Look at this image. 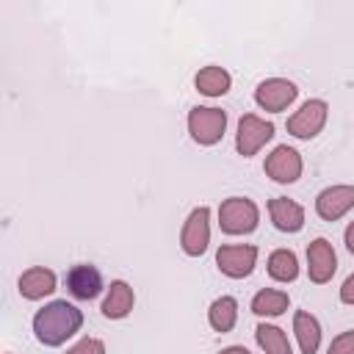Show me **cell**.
<instances>
[{"label": "cell", "instance_id": "cell-1", "mask_svg": "<svg viewBox=\"0 0 354 354\" xmlns=\"http://www.w3.org/2000/svg\"><path fill=\"white\" fill-rule=\"evenodd\" d=\"M83 324V313L69 304L66 299H58V301H50L44 304L36 318H33V332L39 337V343L44 346H61L64 340H69Z\"/></svg>", "mask_w": 354, "mask_h": 354}, {"label": "cell", "instance_id": "cell-2", "mask_svg": "<svg viewBox=\"0 0 354 354\" xmlns=\"http://www.w3.org/2000/svg\"><path fill=\"white\" fill-rule=\"evenodd\" d=\"M257 205L252 199H243V196H232V199H224L221 207H218V224L227 235H246L257 227Z\"/></svg>", "mask_w": 354, "mask_h": 354}, {"label": "cell", "instance_id": "cell-3", "mask_svg": "<svg viewBox=\"0 0 354 354\" xmlns=\"http://www.w3.org/2000/svg\"><path fill=\"white\" fill-rule=\"evenodd\" d=\"M224 127H227V113L218 108H194L188 113V130L196 144L205 147L216 144L224 136Z\"/></svg>", "mask_w": 354, "mask_h": 354}, {"label": "cell", "instance_id": "cell-4", "mask_svg": "<svg viewBox=\"0 0 354 354\" xmlns=\"http://www.w3.org/2000/svg\"><path fill=\"white\" fill-rule=\"evenodd\" d=\"M274 136V124L254 116V113H243L241 122H238V138H235V147L243 158H252L266 141H271Z\"/></svg>", "mask_w": 354, "mask_h": 354}, {"label": "cell", "instance_id": "cell-5", "mask_svg": "<svg viewBox=\"0 0 354 354\" xmlns=\"http://www.w3.org/2000/svg\"><path fill=\"white\" fill-rule=\"evenodd\" d=\"M326 122V102L324 100H307L290 119H288V133L296 138H313L321 133Z\"/></svg>", "mask_w": 354, "mask_h": 354}, {"label": "cell", "instance_id": "cell-6", "mask_svg": "<svg viewBox=\"0 0 354 354\" xmlns=\"http://www.w3.org/2000/svg\"><path fill=\"white\" fill-rule=\"evenodd\" d=\"M207 218H210L207 207L191 210V216H188V221L183 227V235H180V243H183L185 254L199 257L207 249V243H210V224H207Z\"/></svg>", "mask_w": 354, "mask_h": 354}, {"label": "cell", "instance_id": "cell-7", "mask_svg": "<svg viewBox=\"0 0 354 354\" xmlns=\"http://www.w3.org/2000/svg\"><path fill=\"white\" fill-rule=\"evenodd\" d=\"M296 94H299V88L290 80H285V77H268V80H263L254 88L257 105L266 108V111H274V113L277 111H285L296 100Z\"/></svg>", "mask_w": 354, "mask_h": 354}, {"label": "cell", "instance_id": "cell-8", "mask_svg": "<svg viewBox=\"0 0 354 354\" xmlns=\"http://www.w3.org/2000/svg\"><path fill=\"white\" fill-rule=\"evenodd\" d=\"M337 268V257H335V249L326 238H315L310 246H307V274L315 285H324L332 279Z\"/></svg>", "mask_w": 354, "mask_h": 354}, {"label": "cell", "instance_id": "cell-9", "mask_svg": "<svg viewBox=\"0 0 354 354\" xmlns=\"http://www.w3.org/2000/svg\"><path fill=\"white\" fill-rule=\"evenodd\" d=\"M257 260V249L254 246H221L216 252V263L221 268V274L232 277V279H243L252 274Z\"/></svg>", "mask_w": 354, "mask_h": 354}, {"label": "cell", "instance_id": "cell-10", "mask_svg": "<svg viewBox=\"0 0 354 354\" xmlns=\"http://www.w3.org/2000/svg\"><path fill=\"white\" fill-rule=\"evenodd\" d=\"M266 174L277 183H296L301 174V155L293 147H277L266 158Z\"/></svg>", "mask_w": 354, "mask_h": 354}, {"label": "cell", "instance_id": "cell-11", "mask_svg": "<svg viewBox=\"0 0 354 354\" xmlns=\"http://www.w3.org/2000/svg\"><path fill=\"white\" fill-rule=\"evenodd\" d=\"M354 207V185H332L324 188L315 199V210L326 221H337L343 213Z\"/></svg>", "mask_w": 354, "mask_h": 354}, {"label": "cell", "instance_id": "cell-12", "mask_svg": "<svg viewBox=\"0 0 354 354\" xmlns=\"http://www.w3.org/2000/svg\"><path fill=\"white\" fill-rule=\"evenodd\" d=\"M66 288H69V293H72L75 299L88 301V299H94V296L102 290V277H100V271H97L94 266L80 263V266H72V268H69V274H66Z\"/></svg>", "mask_w": 354, "mask_h": 354}, {"label": "cell", "instance_id": "cell-13", "mask_svg": "<svg viewBox=\"0 0 354 354\" xmlns=\"http://www.w3.org/2000/svg\"><path fill=\"white\" fill-rule=\"evenodd\" d=\"M268 213H271V221L277 230L282 232H299L304 227V210L299 202L288 199V196H277L268 202Z\"/></svg>", "mask_w": 354, "mask_h": 354}, {"label": "cell", "instance_id": "cell-14", "mask_svg": "<svg viewBox=\"0 0 354 354\" xmlns=\"http://www.w3.org/2000/svg\"><path fill=\"white\" fill-rule=\"evenodd\" d=\"M133 301H136L133 288H130L127 282L116 279V282H111L108 296H105V301H102V315H105V318H124V315L133 310Z\"/></svg>", "mask_w": 354, "mask_h": 354}, {"label": "cell", "instance_id": "cell-15", "mask_svg": "<svg viewBox=\"0 0 354 354\" xmlns=\"http://www.w3.org/2000/svg\"><path fill=\"white\" fill-rule=\"evenodd\" d=\"M55 290V274L50 268H28L19 277V293L25 299H41Z\"/></svg>", "mask_w": 354, "mask_h": 354}, {"label": "cell", "instance_id": "cell-16", "mask_svg": "<svg viewBox=\"0 0 354 354\" xmlns=\"http://www.w3.org/2000/svg\"><path fill=\"white\" fill-rule=\"evenodd\" d=\"M293 332H296V337H299L301 354H315V351H318V343H321V326H318V321H315L310 313L299 310V313L293 315Z\"/></svg>", "mask_w": 354, "mask_h": 354}, {"label": "cell", "instance_id": "cell-17", "mask_svg": "<svg viewBox=\"0 0 354 354\" xmlns=\"http://www.w3.org/2000/svg\"><path fill=\"white\" fill-rule=\"evenodd\" d=\"M194 83H196V88H199L202 94H207V97H221V94L230 91L232 77H230V72L221 69V66H205V69L196 75Z\"/></svg>", "mask_w": 354, "mask_h": 354}, {"label": "cell", "instance_id": "cell-18", "mask_svg": "<svg viewBox=\"0 0 354 354\" xmlns=\"http://www.w3.org/2000/svg\"><path fill=\"white\" fill-rule=\"evenodd\" d=\"M268 274L277 282H293L299 277V263L290 249H277L268 257Z\"/></svg>", "mask_w": 354, "mask_h": 354}, {"label": "cell", "instance_id": "cell-19", "mask_svg": "<svg viewBox=\"0 0 354 354\" xmlns=\"http://www.w3.org/2000/svg\"><path fill=\"white\" fill-rule=\"evenodd\" d=\"M207 318H210V326L216 332H230L235 326V318H238V304L232 296H221L210 304L207 310Z\"/></svg>", "mask_w": 354, "mask_h": 354}, {"label": "cell", "instance_id": "cell-20", "mask_svg": "<svg viewBox=\"0 0 354 354\" xmlns=\"http://www.w3.org/2000/svg\"><path fill=\"white\" fill-rule=\"evenodd\" d=\"M254 337H257V343H260V348H263L266 354H293V351H290V343H288V337H285V332H282L279 326L260 324V326L254 329Z\"/></svg>", "mask_w": 354, "mask_h": 354}, {"label": "cell", "instance_id": "cell-21", "mask_svg": "<svg viewBox=\"0 0 354 354\" xmlns=\"http://www.w3.org/2000/svg\"><path fill=\"white\" fill-rule=\"evenodd\" d=\"M285 310H288V293H282V290L266 288V290L254 293V299H252V313H257V315H282Z\"/></svg>", "mask_w": 354, "mask_h": 354}, {"label": "cell", "instance_id": "cell-22", "mask_svg": "<svg viewBox=\"0 0 354 354\" xmlns=\"http://www.w3.org/2000/svg\"><path fill=\"white\" fill-rule=\"evenodd\" d=\"M326 354H354V329L337 335V337L332 340V346H329Z\"/></svg>", "mask_w": 354, "mask_h": 354}, {"label": "cell", "instance_id": "cell-23", "mask_svg": "<svg viewBox=\"0 0 354 354\" xmlns=\"http://www.w3.org/2000/svg\"><path fill=\"white\" fill-rule=\"evenodd\" d=\"M66 354H105V346H102V340H97V337H83V340L75 343Z\"/></svg>", "mask_w": 354, "mask_h": 354}, {"label": "cell", "instance_id": "cell-24", "mask_svg": "<svg viewBox=\"0 0 354 354\" xmlns=\"http://www.w3.org/2000/svg\"><path fill=\"white\" fill-rule=\"evenodd\" d=\"M340 301H343V304H354V274L343 282V288H340Z\"/></svg>", "mask_w": 354, "mask_h": 354}, {"label": "cell", "instance_id": "cell-25", "mask_svg": "<svg viewBox=\"0 0 354 354\" xmlns=\"http://www.w3.org/2000/svg\"><path fill=\"white\" fill-rule=\"evenodd\" d=\"M346 249L354 254V221L346 227Z\"/></svg>", "mask_w": 354, "mask_h": 354}, {"label": "cell", "instance_id": "cell-26", "mask_svg": "<svg viewBox=\"0 0 354 354\" xmlns=\"http://www.w3.org/2000/svg\"><path fill=\"white\" fill-rule=\"evenodd\" d=\"M221 354H252V351H246L243 346H230V348H224Z\"/></svg>", "mask_w": 354, "mask_h": 354}]
</instances>
